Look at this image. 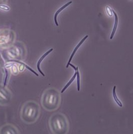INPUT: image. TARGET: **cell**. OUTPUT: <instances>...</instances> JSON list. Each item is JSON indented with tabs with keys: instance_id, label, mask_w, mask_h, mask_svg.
Wrapping results in <instances>:
<instances>
[{
	"instance_id": "obj_1",
	"label": "cell",
	"mask_w": 133,
	"mask_h": 134,
	"mask_svg": "<svg viewBox=\"0 0 133 134\" xmlns=\"http://www.w3.org/2000/svg\"><path fill=\"white\" fill-rule=\"evenodd\" d=\"M60 93L55 88L46 90L41 98V105L47 111H54L60 106Z\"/></svg>"
},
{
	"instance_id": "obj_2",
	"label": "cell",
	"mask_w": 133,
	"mask_h": 134,
	"mask_svg": "<svg viewBox=\"0 0 133 134\" xmlns=\"http://www.w3.org/2000/svg\"><path fill=\"white\" fill-rule=\"evenodd\" d=\"M40 113V107L37 103L33 101L26 102L21 111V117L27 123H35L38 119Z\"/></svg>"
},
{
	"instance_id": "obj_3",
	"label": "cell",
	"mask_w": 133,
	"mask_h": 134,
	"mask_svg": "<svg viewBox=\"0 0 133 134\" xmlns=\"http://www.w3.org/2000/svg\"><path fill=\"white\" fill-rule=\"evenodd\" d=\"M49 125L52 132L55 134L66 133L69 128L68 120L62 114L53 115L49 120Z\"/></svg>"
},
{
	"instance_id": "obj_4",
	"label": "cell",
	"mask_w": 133,
	"mask_h": 134,
	"mask_svg": "<svg viewBox=\"0 0 133 134\" xmlns=\"http://www.w3.org/2000/svg\"><path fill=\"white\" fill-rule=\"evenodd\" d=\"M11 94L3 85H0V104L6 105L10 102Z\"/></svg>"
},
{
	"instance_id": "obj_5",
	"label": "cell",
	"mask_w": 133,
	"mask_h": 134,
	"mask_svg": "<svg viewBox=\"0 0 133 134\" xmlns=\"http://www.w3.org/2000/svg\"><path fill=\"white\" fill-rule=\"evenodd\" d=\"M0 133H18V131L12 125L7 124L0 129Z\"/></svg>"
},
{
	"instance_id": "obj_6",
	"label": "cell",
	"mask_w": 133,
	"mask_h": 134,
	"mask_svg": "<svg viewBox=\"0 0 133 134\" xmlns=\"http://www.w3.org/2000/svg\"><path fill=\"white\" fill-rule=\"evenodd\" d=\"M71 3H72V1H70V2H67L66 4H65L64 5H63L61 8H59V10H57V11L55 12V16H54V21H55V25H56V26H57V27H58V26H59V23H58V21H57V17H58L59 14L62 11H63V10H65L66 7H68L69 5H71Z\"/></svg>"
},
{
	"instance_id": "obj_7",
	"label": "cell",
	"mask_w": 133,
	"mask_h": 134,
	"mask_svg": "<svg viewBox=\"0 0 133 134\" xmlns=\"http://www.w3.org/2000/svg\"><path fill=\"white\" fill-rule=\"evenodd\" d=\"M53 51V48H51V49H49V50H48L46 53H45V54H43V55H42V56H41V58H40L39 59L38 62H37V70H38V71H39L40 73H41V74L42 75V76H45V75L44 74V73H43V71H41V68H40V64H41V62H42V61H43V59H44L45 57H46L47 56V55H49V54L51 52V51Z\"/></svg>"
},
{
	"instance_id": "obj_8",
	"label": "cell",
	"mask_w": 133,
	"mask_h": 134,
	"mask_svg": "<svg viewBox=\"0 0 133 134\" xmlns=\"http://www.w3.org/2000/svg\"><path fill=\"white\" fill-rule=\"evenodd\" d=\"M87 38H88V35H86L85 37H84V38H82V40H81V41H80V42L79 43H78L77 46L76 47H75L74 49V50H73V52H72V54H71V57H70L68 63H67V65H66V68H68V67H69V63H71V60L73 59V57H74V54H75V53L77 52V51L78 49H79V47H81V46L82 44V43H83V42H84V41H85L86 40H87Z\"/></svg>"
},
{
	"instance_id": "obj_9",
	"label": "cell",
	"mask_w": 133,
	"mask_h": 134,
	"mask_svg": "<svg viewBox=\"0 0 133 134\" xmlns=\"http://www.w3.org/2000/svg\"><path fill=\"white\" fill-rule=\"evenodd\" d=\"M112 12L113 13V14H114L115 19H114V27H113V31H112V33H111V37H110V39H111V40H112V39H113V37H114V34H115L116 30H117V29L118 21H119V18H118V16H117V13H116L114 11H113V10H112Z\"/></svg>"
},
{
	"instance_id": "obj_10",
	"label": "cell",
	"mask_w": 133,
	"mask_h": 134,
	"mask_svg": "<svg viewBox=\"0 0 133 134\" xmlns=\"http://www.w3.org/2000/svg\"><path fill=\"white\" fill-rule=\"evenodd\" d=\"M78 68H77V70H75V72H74V76H73V77H72V78H71V80H70L69 81L68 83H67V84H66V85H65V87H64L63 88V90H61V93H63V92H65V90H66V89L68 88V87H69V85H71V84L72 83H73V81H74V79H75V77H76V76H77V71Z\"/></svg>"
},
{
	"instance_id": "obj_11",
	"label": "cell",
	"mask_w": 133,
	"mask_h": 134,
	"mask_svg": "<svg viewBox=\"0 0 133 134\" xmlns=\"http://www.w3.org/2000/svg\"><path fill=\"white\" fill-rule=\"evenodd\" d=\"M116 87H116V85H114V87H113V98H114V101H115V102L117 103V105H119L120 107H122V103L119 99V98H118L117 97V93H116Z\"/></svg>"
},
{
	"instance_id": "obj_12",
	"label": "cell",
	"mask_w": 133,
	"mask_h": 134,
	"mask_svg": "<svg viewBox=\"0 0 133 134\" xmlns=\"http://www.w3.org/2000/svg\"><path fill=\"white\" fill-rule=\"evenodd\" d=\"M77 91H80V73L79 71V68H78L77 71Z\"/></svg>"
},
{
	"instance_id": "obj_13",
	"label": "cell",
	"mask_w": 133,
	"mask_h": 134,
	"mask_svg": "<svg viewBox=\"0 0 133 134\" xmlns=\"http://www.w3.org/2000/svg\"><path fill=\"white\" fill-rule=\"evenodd\" d=\"M14 62H18V63H21V64L23 65L24 66L26 67V68H27V69H28V70H29V71H31V72H33V73H35V76H37V77H38V76H39V75L37 74V73L35 72V71H33V70H32L31 68H29V67L28 65H26V64H25V63H21V62H18V61H15V60H14Z\"/></svg>"
},
{
	"instance_id": "obj_14",
	"label": "cell",
	"mask_w": 133,
	"mask_h": 134,
	"mask_svg": "<svg viewBox=\"0 0 133 134\" xmlns=\"http://www.w3.org/2000/svg\"><path fill=\"white\" fill-rule=\"evenodd\" d=\"M5 81H4V84H3V86L5 87L6 86V84H7V77H8V71L6 69H5Z\"/></svg>"
},
{
	"instance_id": "obj_15",
	"label": "cell",
	"mask_w": 133,
	"mask_h": 134,
	"mask_svg": "<svg viewBox=\"0 0 133 134\" xmlns=\"http://www.w3.org/2000/svg\"><path fill=\"white\" fill-rule=\"evenodd\" d=\"M0 8L3 10H5V11L10 10V8H9V7H7V5H2V4H0Z\"/></svg>"
}]
</instances>
